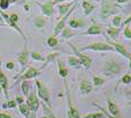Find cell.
Listing matches in <instances>:
<instances>
[{"label": "cell", "mask_w": 131, "mask_h": 118, "mask_svg": "<svg viewBox=\"0 0 131 118\" xmlns=\"http://www.w3.org/2000/svg\"><path fill=\"white\" fill-rule=\"evenodd\" d=\"M37 86L38 90H39V97L41 98L42 100H45V102L48 103L50 106V98H49V91L46 89L43 84H42L40 81H37Z\"/></svg>", "instance_id": "6da1fadb"}, {"label": "cell", "mask_w": 131, "mask_h": 118, "mask_svg": "<svg viewBox=\"0 0 131 118\" xmlns=\"http://www.w3.org/2000/svg\"><path fill=\"white\" fill-rule=\"evenodd\" d=\"M27 106H29L30 110L36 112L38 110V107H39V101L37 100V97L34 93H31L27 97Z\"/></svg>", "instance_id": "7a4b0ae2"}, {"label": "cell", "mask_w": 131, "mask_h": 118, "mask_svg": "<svg viewBox=\"0 0 131 118\" xmlns=\"http://www.w3.org/2000/svg\"><path fill=\"white\" fill-rule=\"evenodd\" d=\"M87 49H91V50H100V51H106V50H114L112 47H110L108 44H105V43H94L91 46H88L83 48L82 50H87Z\"/></svg>", "instance_id": "3957f363"}, {"label": "cell", "mask_w": 131, "mask_h": 118, "mask_svg": "<svg viewBox=\"0 0 131 118\" xmlns=\"http://www.w3.org/2000/svg\"><path fill=\"white\" fill-rule=\"evenodd\" d=\"M114 10H116L115 9V6L112 4V2L107 1V0H105L104 5H103V15H106V16H108L110 14H112V12H114Z\"/></svg>", "instance_id": "277c9868"}, {"label": "cell", "mask_w": 131, "mask_h": 118, "mask_svg": "<svg viewBox=\"0 0 131 118\" xmlns=\"http://www.w3.org/2000/svg\"><path fill=\"white\" fill-rule=\"evenodd\" d=\"M106 71L111 74H119L121 72V66L116 62H110L106 67Z\"/></svg>", "instance_id": "5b68a950"}, {"label": "cell", "mask_w": 131, "mask_h": 118, "mask_svg": "<svg viewBox=\"0 0 131 118\" xmlns=\"http://www.w3.org/2000/svg\"><path fill=\"white\" fill-rule=\"evenodd\" d=\"M80 90L83 94H87V93H90L92 90V86L90 84L89 81H82L81 82V85H80Z\"/></svg>", "instance_id": "8992f818"}, {"label": "cell", "mask_w": 131, "mask_h": 118, "mask_svg": "<svg viewBox=\"0 0 131 118\" xmlns=\"http://www.w3.org/2000/svg\"><path fill=\"white\" fill-rule=\"evenodd\" d=\"M37 75H39V72L37 71L36 68H29V71L24 74V76L22 77L23 80H27V78H32V77H36Z\"/></svg>", "instance_id": "52a82bcc"}, {"label": "cell", "mask_w": 131, "mask_h": 118, "mask_svg": "<svg viewBox=\"0 0 131 118\" xmlns=\"http://www.w3.org/2000/svg\"><path fill=\"white\" fill-rule=\"evenodd\" d=\"M73 9H74V8H72V9H71V11H70V14H71V12L73 11ZM70 14H67V15H66V16H65V17H64V18H63V19H62V21H60V22H59V23H58V24H57L56 29H55V34H58V33H59V32H60V31H62V30H63V29H64V24H65V21H66V18H67V17H69V15H70Z\"/></svg>", "instance_id": "ba28073f"}, {"label": "cell", "mask_w": 131, "mask_h": 118, "mask_svg": "<svg viewBox=\"0 0 131 118\" xmlns=\"http://www.w3.org/2000/svg\"><path fill=\"white\" fill-rule=\"evenodd\" d=\"M107 102H108V110H110L111 114H112L113 116H119V109H117V107L115 106L110 99L107 100Z\"/></svg>", "instance_id": "9c48e42d"}, {"label": "cell", "mask_w": 131, "mask_h": 118, "mask_svg": "<svg viewBox=\"0 0 131 118\" xmlns=\"http://www.w3.org/2000/svg\"><path fill=\"white\" fill-rule=\"evenodd\" d=\"M78 57H79V59H80V62H81V64H83L85 67H88V68H89V67H90V62H91L90 58H88L87 56H83V55H81V54H78Z\"/></svg>", "instance_id": "30bf717a"}, {"label": "cell", "mask_w": 131, "mask_h": 118, "mask_svg": "<svg viewBox=\"0 0 131 118\" xmlns=\"http://www.w3.org/2000/svg\"><path fill=\"white\" fill-rule=\"evenodd\" d=\"M41 8H42V11H43L45 15H47V16H50V15H51V12H52V4H46V5H43Z\"/></svg>", "instance_id": "8fae6325"}, {"label": "cell", "mask_w": 131, "mask_h": 118, "mask_svg": "<svg viewBox=\"0 0 131 118\" xmlns=\"http://www.w3.org/2000/svg\"><path fill=\"white\" fill-rule=\"evenodd\" d=\"M100 32H102L100 31V27L97 26V25H94V26H91L87 32H85V34H99Z\"/></svg>", "instance_id": "7c38bea8"}, {"label": "cell", "mask_w": 131, "mask_h": 118, "mask_svg": "<svg viewBox=\"0 0 131 118\" xmlns=\"http://www.w3.org/2000/svg\"><path fill=\"white\" fill-rule=\"evenodd\" d=\"M18 60H19V62H21V65H23V66L26 65V62H27V51L26 50H24V51L21 54Z\"/></svg>", "instance_id": "4fadbf2b"}, {"label": "cell", "mask_w": 131, "mask_h": 118, "mask_svg": "<svg viewBox=\"0 0 131 118\" xmlns=\"http://www.w3.org/2000/svg\"><path fill=\"white\" fill-rule=\"evenodd\" d=\"M113 46H114V48L120 52V54H122L123 56H125V57H129V55H128L127 50H125L122 46H120V44H117V43H113Z\"/></svg>", "instance_id": "5bb4252c"}, {"label": "cell", "mask_w": 131, "mask_h": 118, "mask_svg": "<svg viewBox=\"0 0 131 118\" xmlns=\"http://www.w3.org/2000/svg\"><path fill=\"white\" fill-rule=\"evenodd\" d=\"M0 84L2 85V87H4L5 92H6V95H7V80H6V77H5V75L2 74V72H0Z\"/></svg>", "instance_id": "9a60e30c"}, {"label": "cell", "mask_w": 131, "mask_h": 118, "mask_svg": "<svg viewBox=\"0 0 131 118\" xmlns=\"http://www.w3.org/2000/svg\"><path fill=\"white\" fill-rule=\"evenodd\" d=\"M70 104V103H69ZM70 118H81L79 116V112H78V110H77V108H74V107H71V104H70Z\"/></svg>", "instance_id": "2e32d148"}, {"label": "cell", "mask_w": 131, "mask_h": 118, "mask_svg": "<svg viewBox=\"0 0 131 118\" xmlns=\"http://www.w3.org/2000/svg\"><path fill=\"white\" fill-rule=\"evenodd\" d=\"M83 8H84V12L88 15V14H90V12L92 11V9H94V6H92L91 4H89V2L84 1L83 2Z\"/></svg>", "instance_id": "e0dca14e"}, {"label": "cell", "mask_w": 131, "mask_h": 118, "mask_svg": "<svg viewBox=\"0 0 131 118\" xmlns=\"http://www.w3.org/2000/svg\"><path fill=\"white\" fill-rule=\"evenodd\" d=\"M19 110H21V112L24 115V116H27V115L30 114V108L29 106H25V104H22L19 106Z\"/></svg>", "instance_id": "ac0fdd59"}, {"label": "cell", "mask_w": 131, "mask_h": 118, "mask_svg": "<svg viewBox=\"0 0 131 118\" xmlns=\"http://www.w3.org/2000/svg\"><path fill=\"white\" fill-rule=\"evenodd\" d=\"M69 62H70V65L71 66H79L81 62H80V60L79 59H77L75 57H70L69 58Z\"/></svg>", "instance_id": "d6986e66"}, {"label": "cell", "mask_w": 131, "mask_h": 118, "mask_svg": "<svg viewBox=\"0 0 131 118\" xmlns=\"http://www.w3.org/2000/svg\"><path fill=\"white\" fill-rule=\"evenodd\" d=\"M83 118H104V114H102V112H96V114L87 115V116H84Z\"/></svg>", "instance_id": "ffe728a7"}, {"label": "cell", "mask_w": 131, "mask_h": 118, "mask_svg": "<svg viewBox=\"0 0 131 118\" xmlns=\"http://www.w3.org/2000/svg\"><path fill=\"white\" fill-rule=\"evenodd\" d=\"M59 73H60V75H62L63 77H65L67 75V69L64 67L63 62H59Z\"/></svg>", "instance_id": "44dd1931"}, {"label": "cell", "mask_w": 131, "mask_h": 118, "mask_svg": "<svg viewBox=\"0 0 131 118\" xmlns=\"http://www.w3.org/2000/svg\"><path fill=\"white\" fill-rule=\"evenodd\" d=\"M107 33L110 34V35L112 36V37H114V39H115V37L117 36V34H119V30H115V29H108V30H107Z\"/></svg>", "instance_id": "7402d4cb"}, {"label": "cell", "mask_w": 131, "mask_h": 118, "mask_svg": "<svg viewBox=\"0 0 131 118\" xmlns=\"http://www.w3.org/2000/svg\"><path fill=\"white\" fill-rule=\"evenodd\" d=\"M104 80L103 78H100V77H94V84H95V86H100V85H103L104 84Z\"/></svg>", "instance_id": "603a6c76"}, {"label": "cell", "mask_w": 131, "mask_h": 118, "mask_svg": "<svg viewBox=\"0 0 131 118\" xmlns=\"http://www.w3.org/2000/svg\"><path fill=\"white\" fill-rule=\"evenodd\" d=\"M70 9V5H64V6H59V12L60 15H64L65 12Z\"/></svg>", "instance_id": "cb8c5ba5"}, {"label": "cell", "mask_w": 131, "mask_h": 118, "mask_svg": "<svg viewBox=\"0 0 131 118\" xmlns=\"http://www.w3.org/2000/svg\"><path fill=\"white\" fill-rule=\"evenodd\" d=\"M22 90H23V93L25 95H27V93H29V83L24 82L23 84H22Z\"/></svg>", "instance_id": "d4e9b609"}, {"label": "cell", "mask_w": 131, "mask_h": 118, "mask_svg": "<svg viewBox=\"0 0 131 118\" xmlns=\"http://www.w3.org/2000/svg\"><path fill=\"white\" fill-rule=\"evenodd\" d=\"M48 44H49L50 47H56L57 46V40L55 39V37H50V39H48Z\"/></svg>", "instance_id": "484cf974"}, {"label": "cell", "mask_w": 131, "mask_h": 118, "mask_svg": "<svg viewBox=\"0 0 131 118\" xmlns=\"http://www.w3.org/2000/svg\"><path fill=\"white\" fill-rule=\"evenodd\" d=\"M8 0H1V1H0V7H1L2 9H6L7 7H8Z\"/></svg>", "instance_id": "4316f807"}, {"label": "cell", "mask_w": 131, "mask_h": 118, "mask_svg": "<svg viewBox=\"0 0 131 118\" xmlns=\"http://www.w3.org/2000/svg\"><path fill=\"white\" fill-rule=\"evenodd\" d=\"M122 82L125 83V84H129V83L131 82V76L130 75H124L123 78H122Z\"/></svg>", "instance_id": "83f0119b"}, {"label": "cell", "mask_w": 131, "mask_h": 118, "mask_svg": "<svg viewBox=\"0 0 131 118\" xmlns=\"http://www.w3.org/2000/svg\"><path fill=\"white\" fill-rule=\"evenodd\" d=\"M120 21H121V18L119 16H116V17H114V19H113V24H114V26L115 27H117L120 25Z\"/></svg>", "instance_id": "f1b7e54d"}, {"label": "cell", "mask_w": 131, "mask_h": 118, "mask_svg": "<svg viewBox=\"0 0 131 118\" xmlns=\"http://www.w3.org/2000/svg\"><path fill=\"white\" fill-rule=\"evenodd\" d=\"M31 56H32V58L36 59V60H42V57L40 56L39 54H37V52H32Z\"/></svg>", "instance_id": "f546056e"}, {"label": "cell", "mask_w": 131, "mask_h": 118, "mask_svg": "<svg viewBox=\"0 0 131 118\" xmlns=\"http://www.w3.org/2000/svg\"><path fill=\"white\" fill-rule=\"evenodd\" d=\"M124 36H127L128 39H131V32H130L129 27H127V29L124 30Z\"/></svg>", "instance_id": "4dcf8cb0"}, {"label": "cell", "mask_w": 131, "mask_h": 118, "mask_svg": "<svg viewBox=\"0 0 131 118\" xmlns=\"http://www.w3.org/2000/svg\"><path fill=\"white\" fill-rule=\"evenodd\" d=\"M71 35H73V34L71 33V31H70V30H65L64 33H63V36H64V37H70Z\"/></svg>", "instance_id": "1f68e13d"}, {"label": "cell", "mask_w": 131, "mask_h": 118, "mask_svg": "<svg viewBox=\"0 0 131 118\" xmlns=\"http://www.w3.org/2000/svg\"><path fill=\"white\" fill-rule=\"evenodd\" d=\"M70 26H71V27H78V26H79V23H78L77 21H71Z\"/></svg>", "instance_id": "d6a6232c"}, {"label": "cell", "mask_w": 131, "mask_h": 118, "mask_svg": "<svg viewBox=\"0 0 131 118\" xmlns=\"http://www.w3.org/2000/svg\"><path fill=\"white\" fill-rule=\"evenodd\" d=\"M17 19H18V17H17V15H12V16H10V22H13V23H15V22H17Z\"/></svg>", "instance_id": "836d02e7"}, {"label": "cell", "mask_w": 131, "mask_h": 118, "mask_svg": "<svg viewBox=\"0 0 131 118\" xmlns=\"http://www.w3.org/2000/svg\"><path fill=\"white\" fill-rule=\"evenodd\" d=\"M7 68H8V69H13V68H14V64H13V62H8V64H7Z\"/></svg>", "instance_id": "e575fe53"}, {"label": "cell", "mask_w": 131, "mask_h": 118, "mask_svg": "<svg viewBox=\"0 0 131 118\" xmlns=\"http://www.w3.org/2000/svg\"><path fill=\"white\" fill-rule=\"evenodd\" d=\"M37 25H38V26L43 25V21H41V19H37Z\"/></svg>", "instance_id": "d590c367"}, {"label": "cell", "mask_w": 131, "mask_h": 118, "mask_svg": "<svg viewBox=\"0 0 131 118\" xmlns=\"http://www.w3.org/2000/svg\"><path fill=\"white\" fill-rule=\"evenodd\" d=\"M0 118H12V117L8 116V115H6V114H0Z\"/></svg>", "instance_id": "8d00e7d4"}, {"label": "cell", "mask_w": 131, "mask_h": 118, "mask_svg": "<svg viewBox=\"0 0 131 118\" xmlns=\"http://www.w3.org/2000/svg\"><path fill=\"white\" fill-rule=\"evenodd\" d=\"M15 104H16V103H15V101H9L8 102V107H15Z\"/></svg>", "instance_id": "74e56055"}, {"label": "cell", "mask_w": 131, "mask_h": 118, "mask_svg": "<svg viewBox=\"0 0 131 118\" xmlns=\"http://www.w3.org/2000/svg\"><path fill=\"white\" fill-rule=\"evenodd\" d=\"M17 102H19V103H22V102H23V99H22V98H17Z\"/></svg>", "instance_id": "f35d334b"}, {"label": "cell", "mask_w": 131, "mask_h": 118, "mask_svg": "<svg viewBox=\"0 0 131 118\" xmlns=\"http://www.w3.org/2000/svg\"><path fill=\"white\" fill-rule=\"evenodd\" d=\"M130 22H131V16H130V18H128L127 21L124 22V23H125V24H128V23H130Z\"/></svg>", "instance_id": "ab89813d"}, {"label": "cell", "mask_w": 131, "mask_h": 118, "mask_svg": "<svg viewBox=\"0 0 131 118\" xmlns=\"http://www.w3.org/2000/svg\"><path fill=\"white\" fill-rule=\"evenodd\" d=\"M60 1H65V0H55V2H60Z\"/></svg>", "instance_id": "60d3db41"}, {"label": "cell", "mask_w": 131, "mask_h": 118, "mask_svg": "<svg viewBox=\"0 0 131 118\" xmlns=\"http://www.w3.org/2000/svg\"><path fill=\"white\" fill-rule=\"evenodd\" d=\"M117 1H119V2H124L125 0H117Z\"/></svg>", "instance_id": "b9f144b4"}, {"label": "cell", "mask_w": 131, "mask_h": 118, "mask_svg": "<svg viewBox=\"0 0 131 118\" xmlns=\"http://www.w3.org/2000/svg\"><path fill=\"white\" fill-rule=\"evenodd\" d=\"M8 2H15V0H8Z\"/></svg>", "instance_id": "7bdbcfd3"}, {"label": "cell", "mask_w": 131, "mask_h": 118, "mask_svg": "<svg viewBox=\"0 0 131 118\" xmlns=\"http://www.w3.org/2000/svg\"><path fill=\"white\" fill-rule=\"evenodd\" d=\"M130 68H131V57H130Z\"/></svg>", "instance_id": "ee69618b"}]
</instances>
